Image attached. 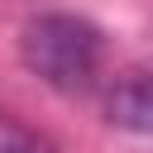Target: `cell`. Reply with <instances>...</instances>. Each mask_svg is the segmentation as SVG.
Instances as JSON below:
<instances>
[{
	"instance_id": "2",
	"label": "cell",
	"mask_w": 153,
	"mask_h": 153,
	"mask_svg": "<svg viewBox=\"0 0 153 153\" xmlns=\"http://www.w3.org/2000/svg\"><path fill=\"white\" fill-rule=\"evenodd\" d=\"M105 120L153 139V72H124L105 91Z\"/></svg>"
},
{
	"instance_id": "3",
	"label": "cell",
	"mask_w": 153,
	"mask_h": 153,
	"mask_svg": "<svg viewBox=\"0 0 153 153\" xmlns=\"http://www.w3.org/2000/svg\"><path fill=\"white\" fill-rule=\"evenodd\" d=\"M0 153H53V143L43 134H33L29 124H19L14 115L0 110Z\"/></svg>"
},
{
	"instance_id": "1",
	"label": "cell",
	"mask_w": 153,
	"mask_h": 153,
	"mask_svg": "<svg viewBox=\"0 0 153 153\" xmlns=\"http://www.w3.org/2000/svg\"><path fill=\"white\" fill-rule=\"evenodd\" d=\"M100 29L72 10H38L19 29L24 67L53 91H86L100 72Z\"/></svg>"
}]
</instances>
